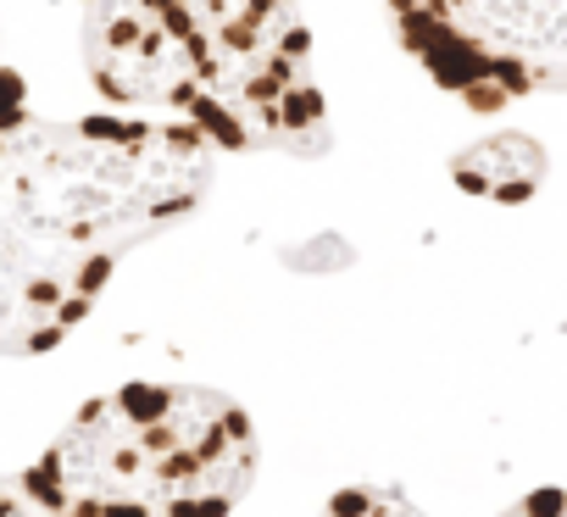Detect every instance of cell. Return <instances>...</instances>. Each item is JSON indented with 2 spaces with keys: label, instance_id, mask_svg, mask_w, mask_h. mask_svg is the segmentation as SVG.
<instances>
[{
  "label": "cell",
  "instance_id": "cell-1",
  "mask_svg": "<svg viewBox=\"0 0 567 517\" xmlns=\"http://www.w3.org/2000/svg\"><path fill=\"white\" fill-rule=\"evenodd\" d=\"M206 184L212 145L167 117H0V356L56 351Z\"/></svg>",
  "mask_w": 567,
  "mask_h": 517
},
{
  "label": "cell",
  "instance_id": "cell-2",
  "mask_svg": "<svg viewBox=\"0 0 567 517\" xmlns=\"http://www.w3.org/2000/svg\"><path fill=\"white\" fill-rule=\"evenodd\" d=\"M62 517H228L256 478V428L206 384H123L79 406L23 473Z\"/></svg>",
  "mask_w": 567,
  "mask_h": 517
},
{
  "label": "cell",
  "instance_id": "cell-3",
  "mask_svg": "<svg viewBox=\"0 0 567 517\" xmlns=\"http://www.w3.org/2000/svg\"><path fill=\"white\" fill-rule=\"evenodd\" d=\"M156 12L184 62L178 123L212 151L318 156L329 145L301 0H156Z\"/></svg>",
  "mask_w": 567,
  "mask_h": 517
},
{
  "label": "cell",
  "instance_id": "cell-4",
  "mask_svg": "<svg viewBox=\"0 0 567 517\" xmlns=\"http://www.w3.org/2000/svg\"><path fill=\"white\" fill-rule=\"evenodd\" d=\"M84 68L117 106H156L178 123L184 62L156 12V0H95L84 18Z\"/></svg>",
  "mask_w": 567,
  "mask_h": 517
},
{
  "label": "cell",
  "instance_id": "cell-5",
  "mask_svg": "<svg viewBox=\"0 0 567 517\" xmlns=\"http://www.w3.org/2000/svg\"><path fill=\"white\" fill-rule=\"evenodd\" d=\"M451 178L467 189V195H489V200H528L545 178V151L523 134H501V139H484L473 151H462L451 162Z\"/></svg>",
  "mask_w": 567,
  "mask_h": 517
},
{
  "label": "cell",
  "instance_id": "cell-6",
  "mask_svg": "<svg viewBox=\"0 0 567 517\" xmlns=\"http://www.w3.org/2000/svg\"><path fill=\"white\" fill-rule=\"evenodd\" d=\"M323 517H423V511L390 484H357V489H340L323 506Z\"/></svg>",
  "mask_w": 567,
  "mask_h": 517
},
{
  "label": "cell",
  "instance_id": "cell-7",
  "mask_svg": "<svg viewBox=\"0 0 567 517\" xmlns=\"http://www.w3.org/2000/svg\"><path fill=\"white\" fill-rule=\"evenodd\" d=\"M0 517H62L23 473H0Z\"/></svg>",
  "mask_w": 567,
  "mask_h": 517
},
{
  "label": "cell",
  "instance_id": "cell-8",
  "mask_svg": "<svg viewBox=\"0 0 567 517\" xmlns=\"http://www.w3.org/2000/svg\"><path fill=\"white\" fill-rule=\"evenodd\" d=\"M506 517H567V495H561V489H539V495L517 500Z\"/></svg>",
  "mask_w": 567,
  "mask_h": 517
}]
</instances>
